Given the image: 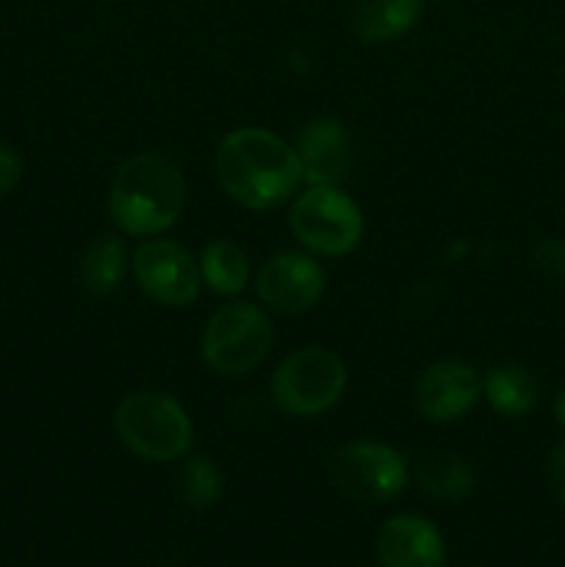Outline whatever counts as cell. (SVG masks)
<instances>
[{
    "mask_svg": "<svg viewBox=\"0 0 565 567\" xmlns=\"http://www.w3.org/2000/svg\"><path fill=\"white\" fill-rule=\"evenodd\" d=\"M275 332L260 308L230 302L216 310L203 332V358L216 374L238 377L258 369L269 354Z\"/></svg>",
    "mask_w": 565,
    "mask_h": 567,
    "instance_id": "8992f818",
    "label": "cell"
},
{
    "mask_svg": "<svg viewBox=\"0 0 565 567\" xmlns=\"http://www.w3.org/2000/svg\"><path fill=\"white\" fill-rule=\"evenodd\" d=\"M120 441L136 457L170 463L188 454L194 441L192 419L181 402L158 391H136L120 402L114 413Z\"/></svg>",
    "mask_w": 565,
    "mask_h": 567,
    "instance_id": "3957f363",
    "label": "cell"
},
{
    "mask_svg": "<svg viewBox=\"0 0 565 567\" xmlns=\"http://www.w3.org/2000/svg\"><path fill=\"white\" fill-rule=\"evenodd\" d=\"M199 277L205 286L222 297L244 291L249 280V260L244 249L230 241H210L199 255Z\"/></svg>",
    "mask_w": 565,
    "mask_h": 567,
    "instance_id": "e0dca14e",
    "label": "cell"
},
{
    "mask_svg": "<svg viewBox=\"0 0 565 567\" xmlns=\"http://www.w3.org/2000/svg\"><path fill=\"white\" fill-rule=\"evenodd\" d=\"M216 181L230 199L249 210H275L302 183L297 153L264 127H238L216 150Z\"/></svg>",
    "mask_w": 565,
    "mask_h": 567,
    "instance_id": "6da1fadb",
    "label": "cell"
},
{
    "mask_svg": "<svg viewBox=\"0 0 565 567\" xmlns=\"http://www.w3.org/2000/svg\"><path fill=\"white\" fill-rule=\"evenodd\" d=\"M546 482L552 487L554 498L565 507V441L554 446V452L546 460Z\"/></svg>",
    "mask_w": 565,
    "mask_h": 567,
    "instance_id": "44dd1931",
    "label": "cell"
},
{
    "mask_svg": "<svg viewBox=\"0 0 565 567\" xmlns=\"http://www.w3.org/2000/svg\"><path fill=\"white\" fill-rule=\"evenodd\" d=\"M377 557L382 567H443L446 548L432 520L419 515H397L377 535Z\"/></svg>",
    "mask_w": 565,
    "mask_h": 567,
    "instance_id": "7c38bea8",
    "label": "cell"
},
{
    "mask_svg": "<svg viewBox=\"0 0 565 567\" xmlns=\"http://www.w3.org/2000/svg\"><path fill=\"white\" fill-rule=\"evenodd\" d=\"M424 0H352L349 22L360 42L388 44L419 22Z\"/></svg>",
    "mask_w": 565,
    "mask_h": 567,
    "instance_id": "4fadbf2b",
    "label": "cell"
},
{
    "mask_svg": "<svg viewBox=\"0 0 565 567\" xmlns=\"http://www.w3.org/2000/svg\"><path fill=\"white\" fill-rule=\"evenodd\" d=\"M133 277L138 288L166 308H186L199 297V266L181 244L150 238L133 252Z\"/></svg>",
    "mask_w": 565,
    "mask_h": 567,
    "instance_id": "ba28073f",
    "label": "cell"
},
{
    "mask_svg": "<svg viewBox=\"0 0 565 567\" xmlns=\"http://www.w3.org/2000/svg\"><path fill=\"white\" fill-rule=\"evenodd\" d=\"M177 496L183 504L194 509H205L219 502L222 496V474L216 463L205 454H194L183 463L177 474Z\"/></svg>",
    "mask_w": 565,
    "mask_h": 567,
    "instance_id": "ac0fdd59",
    "label": "cell"
},
{
    "mask_svg": "<svg viewBox=\"0 0 565 567\" xmlns=\"http://www.w3.org/2000/svg\"><path fill=\"white\" fill-rule=\"evenodd\" d=\"M291 233L308 252L341 258L360 244L363 214L338 186H308L291 208Z\"/></svg>",
    "mask_w": 565,
    "mask_h": 567,
    "instance_id": "5b68a950",
    "label": "cell"
},
{
    "mask_svg": "<svg viewBox=\"0 0 565 567\" xmlns=\"http://www.w3.org/2000/svg\"><path fill=\"white\" fill-rule=\"evenodd\" d=\"M325 269L305 252H277L260 266L255 291L260 302L282 316H299L325 293Z\"/></svg>",
    "mask_w": 565,
    "mask_h": 567,
    "instance_id": "9c48e42d",
    "label": "cell"
},
{
    "mask_svg": "<svg viewBox=\"0 0 565 567\" xmlns=\"http://www.w3.org/2000/svg\"><path fill=\"white\" fill-rule=\"evenodd\" d=\"M446 3H452V0H446Z\"/></svg>",
    "mask_w": 565,
    "mask_h": 567,
    "instance_id": "603a6c76",
    "label": "cell"
},
{
    "mask_svg": "<svg viewBox=\"0 0 565 567\" xmlns=\"http://www.w3.org/2000/svg\"><path fill=\"white\" fill-rule=\"evenodd\" d=\"M20 177H22V158L9 147V144L0 142V197H6V194L20 183Z\"/></svg>",
    "mask_w": 565,
    "mask_h": 567,
    "instance_id": "ffe728a7",
    "label": "cell"
},
{
    "mask_svg": "<svg viewBox=\"0 0 565 567\" xmlns=\"http://www.w3.org/2000/svg\"><path fill=\"white\" fill-rule=\"evenodd\" d=\"M532 266L546 277H565V238H543V241L532 249Z\"/></svg>",
    "mask_w": 565,
    "mask_h": 567,
    "instance_id": "d6986e66",
    "label": "cell"
},
{
    "mask_svg": "<svg viewBox=\"0 0 565 567\" xmlns=\"http://www.w3.org/2000/svg\"><path fill=\"white\" fill-rule=\"evenodd\" d=\"M554 415H557L559 424L565 426V385L559 388L557 396H554Z\"/></svg>",
    "mask_w": 565,
    "mask_h": 567,
    "instance_id": "7402d4cb",
    "label": "cell"
},
{
    "mask_svg": "<svg viewBox=\"0 0 565 567\" xmlns=\"http://www.w3.org/2000/svg\"><path fill=\"white\" fill-rule=\"evenodd\" d=\"M347 388V365L325 347H305L288 354L271 377V399L297 419L327 413Z\"/></svg>",
    "mask_w": 565,
    "mask_h": 567,
    "instance_id": "277c9868",
    "label": "cell"
},
{
    "mask_svg": "<svg viewBox=\"0 0 565 567\" xmlns=\"http://www.w3.org/2000/svg\"><path fill=\"white\" fill-rule=\"evenodd\" d=\"M332 485L363 504H382L408 487L410 471L402 452L374 441H355L336 449L327 463Z\"/></svg>",
    "mask_w": 565,
    "mask_h": 567,
    "instance_id": "52a82bcc",
    "label": "cell"
},
{
    "mask_svg": "<svg viewBox=\"0 0 565 567\" xmlns=\"http://www.w3.org/2000/svg\"><path fill=\"white\" fill-rule=\"evenodd\" d=\"M186 203L181 169L158 153H136L122 161L109 186V214L127 236H158L170 230Z\"/></svg>",
    "mask_w": 565,
    "mask_h": 567,
    "instance_id": "7a4b0ae2",
    "label": "cell"
},
{
    "mask_svg": "<svg viewBox=\"0 0 565 567\" xmlns=\"http://www.w3.org/2000/svg\"><path fill=\"white\" fill-rule=\"evenodd\" d=\"M482 396V380L469 363L438 360L415 382V408L432 424L463 419Z\"/></svg>",
    "mask_w": 565,
    "mask_h": 567,
    "instance_id": "30bf717a",
    "label": "cell"
},
{
    "mask_svg": "<svg viewBox=\"0 0 565 567\" xmlns=\"http://www.w3.org/2000/svg\"><path fill=\"white\" fill-rule=\"evenodd\" d=\"M482 393H485L487 404H491L499 415L518 419V415H526L535 410L537 380L532 377L530 369H524V365H493L485 374V380H482Z\"/></svg>",
    "mask_w": 565,
    "mask_h": 567,
    "instance_id": "5bb4252c",
    "label": "cell"
},
{
    "mask_svg": "<svg viewBox=\"0 0 565 567\" xmlns=\"http://www.w3.org/2000/svg\"><path fill=\"white\" fill-rule=\"evenodd\" d=\"M125 271L127 249L116 236H103L92 241L78 260V280H81L83 291H89L92 297H105V293L116 291L120 282L125 280Z\"/></svg>",
    "mask_w": 565,
    "mask_h": 567,
    "instance_id": "9a60e30c",
    "label": "cell"
},
{
    "mask_svg": "<svg viewBox=\"0 0 565 567\" xmlns=\"http://www.w3.org/2000/svg\"><path fill=\"white\" fill-rule=\"evenodd\" d=\"M415 480H419L421 491L449 504L465 502L476 487L474 468L454 454L424 457L415 465Z\"/></svg>",
    "mask_w": 565,
    "mask_h": 567,
    "instance_id": "2e32d148",
    "label": "cell"
},
{
    "mask_svg": "<svg viewBox=\"0 0 565 567\" xmlns=\"http://www.w3.org/2000/svg\"><path fill=\"white\" fill-rule=\"evenodd\" d=\"M291 147L308 186H338L349 175V131L336 116L310 120Z\"/></svg>",
    "mask_w": 565,
    "mask_h": 567,
    "instance_id": "8fae6325",
    "label": "cell"
}]
</instances>
